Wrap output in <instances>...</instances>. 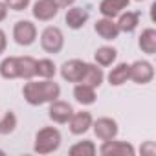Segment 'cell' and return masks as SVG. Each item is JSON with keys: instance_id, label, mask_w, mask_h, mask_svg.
<instances>
[{"instance_id": "3", "label": "cell", "mask_w": 156, "mask_h": 156, "mask_svg": "<svg viewBox=\"0 0 156 156\" xmlns=\"http://www.w3.org/2000/svg\"><path fill=\"white\" fill-rule=\"evenodd\" d=\"M41 44L48 53H59L64 44V37L59 28H46L41 37Z\"/></svg>"}, {"instance_id": "14", "label": "cell", "mask_w": 156, "mask_h": 156, "mask_svg": "<svg viewBox=\"0 0 156 156\" xmlns=\"http://www.w3.org/2000/svg\"><path fill=\"white\" fill-rule=\"evenodd\" d=\"M127 4H129V0H103L99 4V11L103 17L114 19L116 15H119L123 8H127Z\"/></svg>"}, {"instance_id": "29", "label": "cell", "mask_w": 156, "mask_h": 156, "mask_svg": "<svg viewBox=\"0 0 156 156\" xmlns=\"http://www.w3.org/2000/svg\"><path fill=\"white\" fill-rule=\"evenodd\" d=\"M6 13H8V9H6V4H2V2H0V20H4V19H6Z\"/></svg>"}, {"instance_id": "16", "label": "cell", "mask_w": 156, "mask_h": 156, "mask_svg": "<svg viewBox=\"0 0 156 156\" xmlns=\"http://www.w3.org/2000/svg\"><path fill=\"white\" fill-rule=\"evenodd\" d=\"M79 83L88 85V87H92V88L99 87V85L103 83V72H101V68H98V66H94V64H87V72H85L83 79H81Z\"/></svg>"}, {"instance_id": "7", "label": "cell", "mask_w": 156, "mask_h": 156, "mask_svg": "<svg viewBox=\"0 0 156 156\" xmlns=\"http://www.w3.org/2000/svg\"><path fill=\"white\" fill-rule=\"evenodd\" d=\"M94 132L99 140L107 141V140H112L116 134H118V123L110 118H101L94 123Z\"/></svg>"}, {"instance_id": "26", "label": "cell", "mask_w": 156, "mask_h": 156, "mask_svg": "<svg viewBox=\"0 0 156 156\" xmlns=\"http://www.w3.org/2000/svg\"><path fill=\"white\" fill-rule=\"evenodd\" d=\"M30 6V0H6V8L15 9V11H22Z\"/></svg>"}, {"instance_id": "28", "label": "cell", "mask_w": 156, "mask_h": 156, "mask_svg": "<svg viewBox=\"0 0 156 156\" xmlns=\"http://www.w3.org/2000/svg\"><path fill=\"white\" fill-rule=\"evenodd\" d=\"M75 0H55V4L59 6V8H68L70 4H73Z\"/></svg>"}, {"instance_id": "10", "label": "cell", "mask_w": 156, "mask_h": 156, "mask_svg": "<svg viewBox=\"0 0 156 156\" xmlns=\"http://www.w3.org/2000/svg\"><path fill=\"white\" fill-rule=\"evenodd\" d=\"M15 68H17V77L31 79L37 75V61L33 57H15Z\"/></svg>"}, {"instance_id": "23", "label": "cell", "mask_w": 156, "mask_h": 156, "mask_svg": "<svg viewBox=\"0 0 156 156\" xmlns=\"http://www.w3.org/2000/svg\"><path fill=\"white\" fill-rule=\"evenodd\" d=\"M0 75L4 79H15L17 77V68H15V57H8L0 64Z\"/></svg>"}, {"instance_id": "6", "label": "cell", "mask_w": 156, "mask_h": 156, "mask_svg": "<svg viewBox=\"0 0 156 156\" xmlns=\"http://www.w3.org/2000/svg\"><path fill=\"white\" fill-rule=\"evenodd\" d=\"M129 77L132 81H136L138 85H145L154 77V70H152V66L147 61H136L130 66V75Z\"/></svg>"}, {"instance_id": "24", "label": "cell", "mask_w": 156, "mask_h": 156, "mask_svg": "<svg viewBox=\"0 0 156 156\" xmlns=\"http://www.w3.org/2000/svg\"><path fill=\"white\" fill-rule=\"evenodd\" d=\"M37 73L44 79H50V77L55 75V64L50 61V59H42V61H37Z\"/></svg>"}, {"instance_id": "1", "label": "cell", "mask_w": 156, "mask_h": 156, "mask_svg": "<svg viewBox=\"0 0 156 156\" xmlns=\"http://www.w3.org/2000/svg\"><path fill=\"white\" fill-rule=\"evenodd\" d=\"M24 99L30 105H42L48 101H55L61 94V88L53 81H41V83H28L22 90Z\"/></svg>"}, {"instance_id": "21", "label": "cell", "mask_w": 156, "mask_h": 156, "mask_svg": "<svg viewBox=\"0 0 156 156\" xmlns=\"http://www.w3.org/2000/svg\"><path fill=\"white\" fill-rule=\"evenodd\" d=\"M116 57H118V51H116L114 48H110V46H103V48H99V50L96 51V61H98V64H101V66L112 64V62L116 61Z\"/></svg>"}, {"instance_id": "11", "label": "cell", "mask_w": 156, "mask_h": 156, "mask_svg": "<svg viewBox=\"0 0 156 156\" xmlns=\"http://www.w3.org/2000/svg\"><path fill=\"white\" fill-rule=\"evenodd\" d=\"M73 110L68 103L64 101H51V107H50V118L57 123H66L70 121Z\"/></svg>"}, {"instance_id": "22", "label": "cell", "mask_w": 156, "mask_h": 156, "mask_svg": "<svg viewBox=\"0 0 156 156\" xmlns=\"http://www.w3.org/2000/svg\"><path fill=\"white\" fill-rule=\"evenodd\" d=\"M70 154L72 156H94L96 154V145L92 141H88V140L79 141L70 149Z\"/></svg>"}, {"instance_id": "17", "label": "cell", "mask_w": 156, "mask_h": 156, "mask_svg": "<svg viewBox=\"0 0 156 156\" xmlns=\"http://www.w3.org/2000/svg\"><path fill=\"white\" fill-rule=\"evenodd\" d=\"M129 75H130V66L123 62V64H118V66L108 73V81H110V85L119 87V85H123V83L129 79Z\"/></svg>"}, {"instance_id": "13", "label": "cell", "mask_w": 156, "mask_h": 156, "mask_svg": "<svg viewBox=\"0 0 156 156\" xmlns=\"http://www.w3.org/2000/svg\"><path fill=\"white\" fill-rule=\"evenodd\" d=\"M96 31H98V35H99L101 39H105V41H114V39L118 37V33H119L118 24L112 22V19H107V17L96 22Z\"/></svg>"}, {"instance_id": "4", "label": "cell", "mask_w": 156, "mask_h": 156, "mask_svg": "<svg viewBox=\"0 0 156 156\" xmlns=\"http://www.w3.org/2000/svg\"><path fill=\"white\" fill-rule=\"evenodd\" d=\"M87 72V62L79 61V59H72L66 61L61 68V75L62 79H66L68 83H79L83 79V75Z\"/></svg>"}, {"instance_id": "8", "label": "cell", "mask_w": 156, "mask_h": 156, "mask_svg": "<svg viewBox=\"0 0 156 156\" xmlns=\"http://www.w3.org/2000/svg\"><path fill=\"white\" fill-rule=\"evenodd\" d=\"M59 6L55 4V0H39L33 6V17L39 20H50L57 15Z\"/></svg>"}, {"instance_id": "9", "label": "cell", "mask_w": 156, "mask_h": 156, "mask_svg": "<svg viewBox=\"0 0 156 156\" xmlns=\"http://www.w3.org/2000/svg\"><path fill=\"white\" fill-rule=\"evenodd\" d=\"M99 152L101 154H112V156H116V154L118 156H125V154L132 156L134 147L130 143H127V141H110V140H107L103 143V147L99 149Z\"/></svg>"}, {"instance_id": "2", "label": "cell", "mask_w": 156, "mask_h": 156, "mask_svg": "<svg viewBox=\"0 0 156 156\" xmlns=\"http://www.w3.org/2000/svg\"><path fill=\"white\" fill-rule=\"evenodd\" d=\"M61 145V134L57 129H51V127H46L42 130L37 132V138H35V152L39 154H50L53 151H57Z\"/></svg>"}, {"instance_id": "5", "label": "cell", "mask_w": 156, "mask_h": 156, "mask_svg": "<svg viewBox=\"0 0 156 156\" xmlns=\"http://www.w3.org/2000/svg\"><path fill=\"white\" fill-rule=\"evenodd\" d=\"M13 37H15V41L20 46H30L35 41V37H37V30H35V26L30 20H20V22L15 24Z\"/></svg>"}, {"instance_id": "25", "label": "cell", "mask_w": 156, "mask_h": 156, "mask_svg": "<svg viewBox=\"0 0 156 156\" xmlns=\"http://www.w3.org/2000/svg\"><path fill=\"white\" fill-rule=\"evenodd\" d=\"M17 127V116L13 112H6V116L0 119V134H9Z\"/></svg>"}, {"instance_id": "12", "label": "cell", "mask_w": 156, "mask_h": 156, "mask_svg": "<svg viewBox=\"0 0 156 156\" xmlns=\"http://www.w3.org/2000/svg\"><path fill=\"white\" fill-rule=\"evenodd\" d=\"M92 125V116L90 112H77V114H72L70 118V130L73 134H83L90 129Z\"/></svg>"}, {"instance_id": "15", "label": "cell", "mask_w": 156, "mask_h": 156, "mask_svg": "<svg viewBox=\"0 0 156 156\" xmlns=\"http://www.w3.org/2000/svg\"><path fill=\"white\" fill-rule=\"evenodd\" d=\"M87 20H88V13H87L83 8H72V9H68V13H66V24H68L72 30L83 28Z\"/></svg>"}, {"instance_id": "19", "label": "cell", "mask_w": 156, "mask_h": 156, "mask_svg": "<svg viewBox=\"0 0 156 156\" xmlns=\"http://www.w3.org/2000/svg\"><path fill=\"white\" fill-rule=\"evenodd\" d=\"M138 19H140L138 13H134V11H127L125 15L119 17V20H118V30H119V31H125V33L134 31L136 26H138Z\"/></svg>"}, {"instance_id": "27", "label": "cell", "mask_w": 156, "mask_h": 156, "mask_svg": "<svg viewBox=\"0 0 156 156\" xmlns=\"http://www.w3.org/2000/svg\"><path fill=\"white\" fill-rule=\"evenodd\" d=\"M6 50V33L0 30V53Z\"/></svg>"}, {"instance_id": "18", "label": "cell", "mask_w": 156, "mask_h": 156, "mask_svg": "<svg viewBox=\"0 0 156 156\" xmlns=\"http://www.w3.org/2000/svg\"><path fill=\"white\" fill-rule=\"evenodd\" d=\"M73 96H75V99L79 101L81 105H92V103L96 101V92H94V88L88 87V85H83V83L75 87Z\"/></svg>"}, {"instance_id": "20", "label": "cell", "mask_w": 156, "mask_h": 156, "mask_svg": "<svg viewBox=\"0 0 156 156\" xmlns=\"http://www.w3.org/2000/svg\"><path fill=\"white\" fill-rule=\"evenodd\" d=\"M140 48L145 53H149V55H152L156 51V31L152 28H149V30H145L141 33V37H140Z\"/></svg>"}]
</instances>
